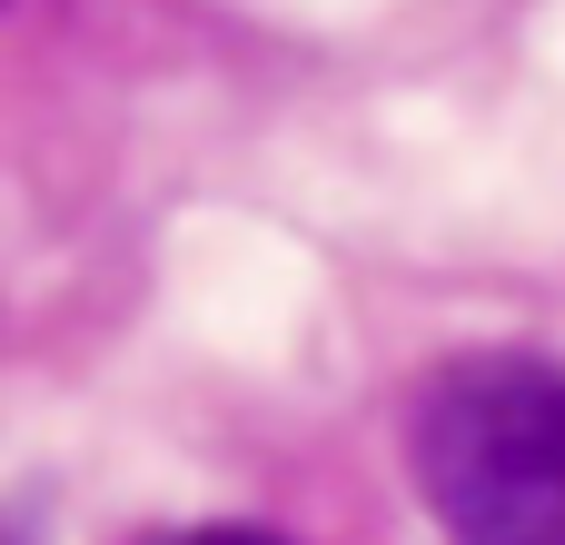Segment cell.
<instances>
[{"label":"cell","mask_w":565,"mask_h":545,"mask_svg":"<svg viewBox=\"0 0 565 545\" xmlns=\"http://www.w3.org/2000/svg\"><path fill=\"white\" fill-rule=\"evenodd\" d=\"M407 467L447 545H565V367L467 348L407 397Z\"/></svg>","instance_id":"cell-1"},{"label":"cell","mask_w":565,"mask_h":545,"mask_svg":"<svg viewBox=\"0 0 565 545\" xmlns=\"http://www.w3.org/2000/svg\"><path fill=\"white\" fill-rule=\"evenodd\" d=\"M169 545H288V536H258V526H199V536H169Z\"/></svg>","instance_id":"cell-2"}]
</instances>
